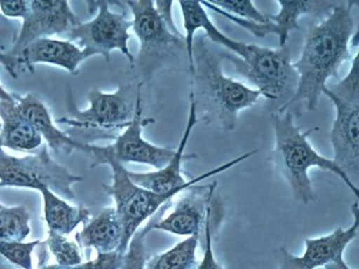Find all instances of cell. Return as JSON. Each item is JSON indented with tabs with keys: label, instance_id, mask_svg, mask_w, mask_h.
Here are the masks:
<instances>
[{
	"label": "cell",
	"instance_id": "1",
	"mask_svg": "<svg viewBox=\"0 0 359 269\" xmlns=\"http://www.w3.org/2000/svg\"><path fill=\"white\" fill-rule=\"evenodd\" d=\"M179 5L184 18L187 50H192L196 33L203 29L211 41L235 53H222L223 60L233 62L236 74L253 83L262 97L278 103V109L290 102L297 89L298 74L291 62L289 46L272 49L235 41L213 25L201 1L184 0L179 1Z\"/></svg>",
	"mask_w": 359,
	"mask_h": 269
},
{
	"label": "cell",
	"instance_id": "2",
	"mask_svg": "<svg viewBox=\"0 0 359 269\" xmlns=\"http://www.w3.org/2000/svg\"><path fill=\"white\" fill-rule=\"evenodd\" d=\"M353 1L338 3L326 20L306 29L302 54L292 64L298 74L294 98L277 113H284L303 103L306 111H313L330 78H338L339 69L351 57L350 41L355 33Z\"/></svg>",
	"mask_w": 359,
	"mask_h": 269
},
{
	"label": "cell",
	"instance_id": "3",
	"mask_svg": "<svg viewBox=\"0 0 359 269\" xmlns=\"http://www.w3.org/2000/svg\"><path fill=\"white\" fill-rule=\"evenodd\" d=\"M192 54L191 91L196 108L203 106L206 118L233 131L240 111L254 106L262 97V92L224 76L222 53L210 48L205 36L194 39Z\"/></svg>",
	"mask_w": 359,
	"mask_h": 269
},
{
	"label": "cell",
	"instance_id": "4",
	"mask_svg": "<svg viewBox=\"0 0 359 269\" xmlns=\"http://www.w3.org/2000/svg\"><path fill=\"white\" fill-rule=\"evenodd\" d=\"M271 123L276 139L271 160L286 179L297 200L306 205L316 199L309 177V170L315 167L338 176L358 198V188L347 177L346 174L341 172L332 159L318 153L309 143L308 135L318 128H311L303 133L301 128L294 125V115L290 111H276L271 115Z\"/></svg>",
	"mask_w": 359,
	"mask_h": 269
},
{
	"label": "cell",
	"instance_id": "5",
	"mask_svg": "<svg viewBox=\"0 0 359 269\" xmlns=\"http://www.w3.org/2000/svg\"><path fill=\"white\" fill-rule=\"evenodd\" d=\"M135 96L137 88L133 90L132 85L118 86L111 94L93 89L89 92V108L81 111L69 90V116L57 118V123L71 127L65 133L78 143L90 145L96 140H115L131 123L135 114Z\"/></svg>",
	"mask_w": 359,
	"mask_h": 269
},
{
	"label": "cell",
	"instance_id": "6",
	"mask_svg": "<svg viewBox=\"0 0 359 269\" xmlns=\"http://www.w3.org/2000/svg\"><path fill=\"white\" fill-rule=\"evenodd\" d=\"M323 94L335 108L331 143L334 152L332 159L341 172L358 182L359 174V55L352 59L346 77L333 88H325ZM352 181V179H351ZM357 186V184H355Z\"/></svg>",
	"mask_w": 359,
	"mask_h": 269
},
{
	"label": "cell",
	"instance_id": "7",
	"mask_svg": "<svg viewBox=\"0 0 359 269\" xmlns=\"http://www.w3.org/2000/svg\"><path fill=\"white\" fill-rule=\"evenodd\" d=\"M81 176L69 172L41 145L33 155L13 157L0 147V187L30 188L40 191L46 187L67 200H74V186L82 181Z\"/></svg>",
	"mask_w": 359,
	"mask_h": 269
},
{
	"label": "cell",
	"instance_id": "8",
	"mask_svg": "<svg viewBox=\"0 0 359 269\" xmlns=\"http://www.w3.org/2000/svg\"><path fill=\"white\" fill-rule=\"evenodd\" d=\"M103 164L109 165L113 172V184L111 186L103 184V188L107 194L114 199L115 211L123 225V242L118 253L123 255L132 237L144 221L150 219L174 196L186 189L180 188L168 193L152 192L135 184L130 179L126 167L114 159L107 158Z\"/></svg>",
	"mask_w": 359,
	"mask_h": 269
},
{
	"label": "cell",
	"instance_id": "9",
	"mask_svg": "<svg viewBox=\"0 0 359 269\" xmlns=\"http://www.w3.org/2000/svg\"><path fill=\"white\" fill-rule=\"evenodd\" d=\"M151 123H155L154 118L143 116L142 84H139L135 96V114L130 125L111 145L96 146L83 144L82 152L91 158V167H100L107 158H111L120 164H145L155 167L156 170L163 169L170 162L175 150L172 147L157 146L144 139V128Z\"/></svg>",
	"mask_w": 359,
	"mask_h": 269
},
{
	"label": "cell",
	"instance_id": "10",
	"mask_svg": "<svg viewBox=\"0 0 359 269\" xmlns=\"http://www.w3.org/2000/svg\"><path fill=\"white\" fill-rule=\"evenodd\" d=\"M125 4L133 13L132 28L140 42L135 66L144 78H149L164 59L186 48L184 36H177L169 30L151 0L126 1Z\"/></svg>",
	"mask_w": 359,
	"mask_h": 269
},
{
	"label": "cell",
	"instance_id": "11",
	"mask_svg": "<svg viewBox=\"0 0 359 269\" xmlns=\"http://www.w3.org/2000/svg\"><path fill=\"white\" fill-rule=\"evenodd\" d=\"M88 5L97 8V16L64 34L67 41L82 46L90 57L101 55L107 62H109L113 50H120L133 67L135 57L128 48V40L131 39L128 30L133 23L127 20L126 13H113L108 1H93Z\"/></svg>",
	"mask_w": 359,
	"mask_h": 269
},
{
	"label": "cell",
	"instance_id": "12",
	"mask_svg": "<svg viewBox=\"0 0 359 269\" xmlns=\"http://www.w3.org/2000/svg\"><path fill=\"white\" fill-rule=\"evenodd\" d=\"M196 123H198V109H196V103L194 101L193 92L189 91V113H188L187 125L184 128V135L180 140L179 147L176 149L175 153L170 159V162L168 163L167 167L156 170V172H145V174L128 172L130 179L140 187L156 193L172 192V191L180 189V188L187 189V188L192 187L194 184H201L204 179H208L211 176L226 172L229 169H231L237 164L245 162V159H248L249 157H252L257 152H259L255 150V151L245 153V155L230 160L228 163L222 164L221 167H215L210 172L201 174L196 179L186 181L184 176H182L184 160L196 158V155H184V150H186V145H187L188 140H189V137L192 135L193 128L196 126Z\"/></svg>",
	"mask_w": 359,
	"mask_h": 269
},
{
	"label": "cell",
	"instance_id": "13",
	"mask_svg": "<svg viewBox=\"0 0 359 269\" xmlns=\"http://www.w3.org/2000/svg\"><path fill=\"white\" fill-rule=\"evenodd\" d=\"M81 23L69 1L33 0L29 3L28 13L23 18V25L13 47L3 53L8 57H16L32 42L54 34L69 33Z\"/></svg>",
	"mask_w": 359,
	"mask_h": 269
},
{
	"label": "cell",
	"instance_id": "14",
	"mask_svg": "<svg viewBox=\"0 0 359 269\" xmlns=\"http://www.w3.org/2000/svg\"><path fill=\"white\" fill-rule=\"evenodd\" d=\"M89 54L74 42L67 40H53L49 37L39 39L22 49L16 57H8L0 52V64L4 66L11 77L17 78V69L25 66L33 72L37 64H49L62 67L69 74H78V67Z\"/></svg>",
	"mask_w": 359,
	"mask_h": 269
},
{
	"label": "cell",
	"instance_id": "15",
	"mask_svg": "<svg viewBox=\"0 0 359 269\" xmlns=\"http://www.w3.org/2000/svg\"><path fill=\"white\" fill-rule=\"evenodd\" d=\"M352 212L355 216L353 224L347 228H339L327 236L304 240L306 251L302 256H294L287 249H279L280 269H316L334 261L339 255H344L347 245L358 236V202H355Z\"/></svg>",
	"mask_w": 359,
	"mask_h": 269
},
{
	"label": "cell",
	"instance_id": "16",
	"mask_svg": "<svg viewBox=\"0 0 359 269\" xmlns=\"http://www.w3.org/2000/svg\"><path fill=\"white\" fill-rule=\"evenodd\" d=\"M216 187L217 182H213L208 186L194 184L187 188L184 196L176 202L172 212L156 223L154 230L187 237L204 233L208 207Z\"/></svg>",
	"mask_w": 359,
	"mask_h": 269
},
{
	"label": "cell",
	"instance_id": "17",
	"mask_svg": "<svg viewBox=\"0 0 359 269\" xmlns=\"http://www.w3.org/2000/svg\"><path fill=\"white\" fill-rule=\"evenodd\" d=\"M15 98L22 114L28 118L42 138L46 139L48 146L54 152H62L66 155H69L72 151L82 152L83 144L69 138L65 132H62L57 127L54 126L47 106L36 96L28 94L25 97H21L15 95Z\"/></svg>",
	"mask_w": 359,
	"mask_h": 269
},
{
	"label": "cell",
	"instance_id": "18",
	"mask_svg": "<svg viewBox=\"0 0 359 269\" xmlns=\"http://www.w3.org/2000/svg\"><path fill=\"white\" fill-rule=\"evenodd\" d=\"M79 248H94L97 253L118 251L123 242V225L114 207L101 209L76 235Z\"/></svg>",
	"mask_w": 359,
	"mask_h": 269
},
{
	"label": "cell",
	"instance_id": "19",
	"mask_svg": "<svg viewBox=\"0 0 359 269\" xmlns=\"http://www.w3.org/2000/svg\"><path fill=\"white\" fill-rule=\"evenodd\" d=\"M0 118L3 146L16 151H33L41 146V135L22 114L17 102L0 101Z\"/></svg>",
	"mask_w": 359,
	"mask_h": 269
},
{
	"label": "cell",
	"instance_id": "20",
	"mask_svg": "<svg viewBox=\"0 0 359 269\" xmlns=\"http://www.w3.org/2000/svg\"><path fill=\"white\" fill-rule=\"evenodd\" d=\"M39 192L43 198L45 221L50 231L65 236L91 219V212L84 206H71L48 188H40Z\"/></svg>",
	"mask_w": 359,
	"mask_h": 269
},
{
	"label": "cell",
	"instance_id": "21",
	"mask_svg": "<svg viewBox=\"0 0 359 269\" xmlns=\"http://www.w3.org/2000/svg\"><path fill=\"white\" fill-rule=\"evenodd\" d=\"M280 11L278 15L269 16V20L277 25L279 37V48L287 45L291 32L301 30L298 20L303 15H318L332 10L338 3L333 1H285L279 0Z\"/></svg>",
	"mask_w": 359,
	"mask_h": 269
},
{
	"label": "cell",
	"instance_id": "22",
	"mask_svg": "<svg viewBox=\"0 0 359 269\" xmlns=\"http://www.w3.org/2000/svg\"><path fill=\"white\" fill-rule=\"evenodd\" d=\"M201 235V233H194L167 251L149 257L145 269H196L199 265L196 249Z\"/></svg>",
	"mask_w": 359,
	"mask_h": 269
},
{
	"label": "cell",
	"instance_id": "23",
	"mask_svg": "<svg viewBox=\"0 0 359 269\" xmlns=\"http://www.w3.org/2000/svg\"><path fill=\"white\" fill-rule=\"evenodd\" d=\"M172 200L164 205L163 207L156 212L149 219L145 228H139L138 231L133 235L131 241L128 243L127 250L123 254V265L118 269H145L147 265V249H145V238L147 235L154 231V226L158 223L168 208L172 206Z\"/></svg>",
	"mask_w": 359,
	"mask_h": 269
},
{
	"label": "cell",
	"instance_id": "24",
	"mask_svg": "<svg viewBox=\"0 0 359 269\" xmlns=\"http://www.w3.org/2000/svg\"><path fill=\"white\" fill-rule=\"evenodd\" d=\"M30 213L25 206L3 207L0 209V240L25 241L32 231Z\"/></svg>",
	"mask_w": 359,
	"mask_h": 269
},
{
	"label": "cell",
	"instance_id": "25",
	"mask_svg": "<svg viewBox=\"0 0 359 269\" xmlns=\"http://www.w3.org/2000/svg\"><path fill=\"white\" fill-rule=\"evenodd\" d=\"M224 218V206L218 200L211 201L205 221V253L201 263L196 269H224L217 262L213 254V235L218 231Z\"/></svg>",
	"mask_w": 359,
	"mask_h": 269
},
{
	"label": "cell",
	"instance_id": "26",
	"mask_svg": "<svg viewBox=\"0 0 359 269\" xmlns=\"http://www.w3.org/2000/svg\"><path fill=\"white\" fill-rule=\"evenodd\" d=\"M49 251L53 254L57 265H77L83 263L82 253L77 243L69 241L60 233L48 231L47 241L45 242Z\"/></svg>",
	"mask_w": 359,
	"mask_h": 269
},
{
	"label": "cell",
	"instance_id": "27",
	"mask_svg": "<svg viewBox=\"0 0 359 269\" xmlns=\"http://www.w3.org/2000/svg\"><path fill=\"white\" fill-rule=\"evenodd\" d=\"M40 241L15 242L1 241L0 240V255L10 263L21 267L22 269H33L32 254L37 245H41Z\"/></svg>",
	"mask_w": 359,
	"mask_h": 269
},
{
	"label": "cell",
	"instance_id": "28",
	"mask_svg": "<svg viewBox=\"0 0 359 269\" xmlns=\"http://www.w3.org/2000/svg\"><path fill=\"white\" fill-rule=\"evenodd\" d=\"M208 3L237 18L257 23L269 22V17L259 11V8L250 0H211Z\"/></svg>",
	"mask_w": 359,
	"mask_h": 269
},
{
	"label": "cell",
	"instance_id": "29",
	"mask_svg": "<svg viewBox=\"0 0 359 269\" xmlns=\"http://www.w3.org/2000/svg\"><path fill=\"white\" fill-rule=\"evenodd\" d=\"M123 255L113 251V253H97L96 260L83 262L77 265H46L39 269H118L123 265Z\"/></svg>",
	"mask_w": 359,
	"mask_h": 269
},
{
	"label": "cell",
	"instance_id": "30",
	"mask_svg": "<svg viewBox=\"0 0 359 269\" xmlns=\"http://www.w3.org/2000/svg\"><path fill=\"white\" fill-rule=\"evenodd\" d=\"M28 0H0V13L8 18H25L29 11Z\"/></svg>",
	"mask_w": 359,
	"mask_h": 269
},
{
	"label": "cell",
	"instance_id": "31",
	"mask_svg": "<svg viewBox=\"0 0 359 269\" xmlns=\"http://www.w3.org/2000/svg\"><path fill=\"white\" fill-rule=\"evenodd\" d=\"M172 5H174L172 1H156L155 8H157L159 16L163 20L164 23L167 25L169 30L172 34L177 35V36H182L180 34L179 29L176 28L175 22H174V18H172Z\"/></svg>",
	"mask_w": 359,
	"mask_h": 269
},
{
	"label": "cell",
	"instance_id": "32",
	"mask_svg": "<svg viewBox=\"0 0 359 269\" xmlns=\"http://www.w3.org/2000/svg\"><path fill=\"white\" fill-rule=\"evenodd\" d=\"M325 269H351L348 265H346V262L344 260V255H339L337 258H335L334 261L331 262V263H327L325 267Z\"/></svg>",
	"mask_w": 359,
	"mask_h": 269
},
{
	"label": "cell",
	"instance_id": "33",
	"mask_svg": "<svg viewBox=\"0 0 359 269\" xmlns=\"http://www.w3.org/2000/svg\"><path fill=\"white\" fill-rule=\"evenodd\" d=\"M0 101H10V102H16V98L15 95L10 94L8 91L3 88V85L0 84Z\"/></svg>",
	"mask_w": 359,
	"mask_h": 269
},
{
	"label": "cell",
	"instance_id": "34",
	"mask_svg": "<svg viewBox=\"0 0 359 269\" xmlns=\"http://www.w3.org/2000/svg\"><path fill=\"white\" fill-rule=\"evenodd\" d=\"M0 269H8L6 265H3V263H0Z\"/></svg>",
	"mask_w": 359,
	"mask_h": 269
},
{
	"label": "cell",
	"instance_id": "35",
	"mask_svg": "<svg viewBox=\"0 0 359 269\" xmlns=\"http://www.w3.org/2000/svg\"><path fill=\"white\" fill-rule=\"evenodd\" d=\"M4 207V206H3V205L0 204V209H1V208Z\"/></svg>",
	"mask_w": 359,
	"mask_h": 269
},
{
	"label": "cell",
	"instance_id": "36",
	"mask_svg": "<svg viewBox=\"0 0 359 269\" xmlns=\"http://www.w3.org/2000/svg\"><path fill=\"white\" fill-rule=\"evenodd\" d=\"M3 146V145H1V138H0V147Z\"/></svg>",
	"mask_w": 359,
	"mask_h": 269
}]
</instances>
